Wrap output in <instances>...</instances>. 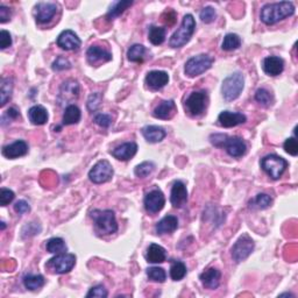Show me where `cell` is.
Returning a JSON list of instances; mask_svg holds the SVG:
<instances>
[{"label": "cell", "mask_w": 298, "mask_h": 298, "mask_svg": "<svg viewBox=\"0 0 298 298\" xmlns=\"http://www.w3.org/2000/svg\"><path fill=\"white\" fill-rule=\"evenodd\" d=\"M57 46L65 50H77L80 47V39L75 32L67 29L59 34L57 37Z\"/></svg>", "instance_id": "obj_16"}, {"label": "cell", "mask_w": 298, "mask_h": 298, "mask_svg": "<svg viewBox=\"0 0 298 298\" xmlns=\"http://www.w3.org/2000/svg\"><path fill=\"white\" fill-rule=\"evenodd\" d=\"M186 275V266L182 261H174L170 267V276L174 281H181Z\"/></svg>", "instance_id": "obj_37"}, {"label": "cell", "mask_w": 298, "mask_h": 298, "mask_svg": "<svg viewBox=\"0 0 298 298\" xmlns=\"http://www.w3.org/2000/svg\"><path fill=\"white\" fill-rule=\"evenodd\" d=\"M219 123L225 129H231L247 121V117L245 114L239 112H229V111H223L218 117Z\"/></svg>", "instance_id": "obj_17"}, {"label": "cell", "mask_w": 298, "mask_h": 298, "mask_svg": "<svg viewBox=\"0 0 298 298\" xmlns=\"http://www.w3.org/2000/svg\"><path fill=\"white\" fill-rule=\"evenodd\" d=\"M284 149L288 154L292 156H297L298 154V142L295 138H289L285 140L284 142Z\"/></svg>", "instance_id": "obj_45"}, {"label": "cell", "mask_w": 298, "mask_h": 298, "mask_svg": "<svg viewBox=\"0 0 298 298\" xmlns=\"http://www.w3.org/2000/svg\"><path fill=\"white\" fill-rule=\"evenodd\" d=\"M87 57H88L89 63L92 66H95V65H98V63L111 61V59H112V55H111L109 52H106L105 49L100 48V47L91 46L87 52Z\"/></svg>", "instance_id": "obj_23"}, {"label": "cell", "mask_w": 298, "mask_h": 298, "mask_svg": "<svg viewBox=\"0 0 298 298\" xmlns=\"http://www.w3.org/2000/svg\"><path fill=\"white\" fill-rule=\"evenodd\" d=\"M245 87V78L241 72H234L224 79L221 85V93L226 101L236 100L239 98Z\"/></svg>", "instance_id": "obj_4"}, {"label": "cell", "mask_w": 298, "mask_h": 298, "mask_svg": "<svg viewBox=\"0 0 298 298\" xmlns=\"http://www.w3.org/2000/svg\"><path fill=\"white\" fill-rule=\"evenodd\" d=\"M76 265V257L74 254L61 253L50 259L47 262V267L52 269L55 274H67Z\"/></svg>", "instance_id": "obj_8"}, {"label": "cell", "mask_w": 298, "mask_h": 298, "mask_svg": "<svg viewBox=\"0 0 298 298\" xmlns=\"http://www.w3.org/2000/svg\"><path fill=\"white\" fill-rule=\"evenodd\" d=\"M208 96L205 90L195 91L186 98L184 101V109L190 116L198 117L204 113L207 108Z\"/></svg>", "instance_id": "obj_7"}, {"label": "cell", "mask_w": 298, "mask_h": 298, "mask_svg": "<svg viewBox=\"0 0 298 298\" xmlns=\"http://www.w3.org/2000/svg\"><path fill=\"white\" fill-rule=\"evenodd\" d=\"M5 227H6L5 223H4V221H2V229H5Z\"/></svg>", "instance_id": "obj_54"}, {"label": "cell", "mask_w": 298, "mask_h": 298, "mask_svg": "<svg viewBox=\"0 0 298 298\" xmlns=\"http://www.w3.org/2000/svg\"><path fill=\"white\" fill-rule=\"evenodd\" d=\"M212 65H214V58L208 56V55H197V56L191 57L186 61L184 67L185 75H188L191 78L197 77V76L204 74L208 69H211Z\"/></svg>", "instance_id": "obj_5"}, {"label": "cell", "mask_w": 298, "mask_h": 298, "mask_svg": "<svg viewBox=\"0 0 298 298\" xmlns=\"http://www.w3.org/2000/svg\"><path fill=\"white\" fill-rule=\"evenodd\" d=\"M146 48L142 45H133L127 52V58L131 62L142 63L144 59V54H146Z\"/></svg>", "instance_id": "obj_34"}, {"label": "cell", "mask_w": 298, "mask_h": 298, "mask_svg": "<svg viewBox=\"0 0 298 298\" xmlns=\"http://www.w3.org/2000/svg\"><path fill=\"white\" fill-rule=\"evenodd\" d=\"M176 113V104L174 100H164L160 105H157L153 116L157 119H162V120H167V119H172L174 114Z\"/></svg>", "instance_id": "obj_24"}, {"label": "cell", "mask_w": 298, "mask_h": 298, "mask_svg": "<svg viewBox=\"0 0 298 298\" xmlns=\"http://www.w3.org/2000/svg\"><path fill=\"white\" fill-rule=\"evenodd\" d=\"M196 21L194 19V16L191 14L184 15L181 27L173 34L172 37H170L169 40L170 47H173V48H181V47L188 44L191 36L194 35Z\"/></svg>", "instance_id": "obj_2"}, {"label": "cell", "mask_w": 298, "mask_h": 298, "mask_svg": "<svg viewBox=\"0 0 298 298\" xmlns=\"http://www.w3.org/2000/svg\"><path fill=\"white\" fill-rule=\"evenodd\" d=\"M165 204V198L160 189L152 190L144 197V207L149 214H157L162 210Z\"/></svg>", "instance_id": "obj_11"}, {"label": "cell", "mask_w": 298, "mask_h": 298, "mask_svg": "<svg viewBox=\"0 0 298 298\" xmlns=\"http://www.w3.org/2000/svg\"><path fill=\"white\" fill-rule=\"evenodd\" d=\"M100 103H101V95L100 93H92V95L89 97V99H88V109L89 111H91V112H95V111H97L98 109H99V106H100Z\"/></svg>", "instance_id": "obj_44"}, {"label": "cell", "mask_w": 298, "mask_h": 298, "mask_svg": "<svg viewBox=\"0 0 298 298\" xmlns=\"http://www.w3.org/2000/svg\"><path fill=\"white\" fill-rule=\"evenodd\" d=\"M178 227V220L175 216H165L163 219H161L159 223L156 224V233L159 236L162 234H170L175 232Z\"/></svg>", "instance_id": "obj_25"}, {"label": "cell", "mask_w": 298, "mask_h": 298, "mask_svg": "<svg viewBox=\"0 0 298 298\" xmlns=\"http://www.w3.org/2000/svg\"><path fill=\"white\" fill-rule=\"evenodd\" d=\"M28 118H29V121H31L33 125L41 126V125H45L47 120H48V112H47V110L44 108V106L35 105L29 109Z\"/></svg>", "instance_id": "obj_27"}, {"label": "cell", "mask_w": 298, "mask_h": 298, "mask_svg": "<svg viewBox=\"0 0 298 298\" xmlns=\"http://www.w3.org/2000/svg\"><path fill=\"white\" fill-rule=\"evenodd\" d=\"M170 202L174 207H183L188 202V190L182 181H176L173 184L172 194H170Z\"/></svg>", "instance_id": "obj_14"}, {"label": "cell", "mask_w": 298, "mask_h": 298, "mask_svg": "<svg viewBox=\"0 0 298 298\" xmlns=\"http://www.w3.org/2000/svg\"><path fill=\"white\" fill-rule=\"evenodd\" d=\"M240 46H241V37L238 35V34L229 33L224 37L221 48H223V50H226V52H231V50H236L238 48H240Z\"/></svg>", "instance_id": "obj_35"}, {"label": "cell", "mask_w": 298, "mask_h": 298, "mask_svg": "<svg viewBox=\"0 0 298 298\" xmlns=\"http://www.w3.org/2000/svg\"><path fill=\"white\" fill-rule=\"evenodd\" d=\"M263 71L269 76H279L284 70V61L279 56H268L262 62Z\"/></svg>", "instance_id": "obj_21"}, {"label": "cell", "mask_w": 298, "mask_h": 298, "mask_svg": "<svg viewBox=\"0 0 298 298\" xmlns=\"http://www.w3.org/2000/svg\"><path fill=\"white\" fill-rule=\"evenodd\" d=\"M146 259L151 263H162L167 259V253L162 246L152 244L147 249Z\"/></svg>", "instance_id": "obj_28"}, {"label": "cell", "mask_w": 298, "mask_h": 298, "mask_svg": "<svg viewBox=\"0 0 298 298\" xmlns=\"http://www.w3.org/2000/svg\"><path fill=\"white\" fill-rule=\"evenodd\" d=\"M154 169H155V164L151 162V161H146V162H142L141 164L136 165L134 174L140 178H144L151 175V174L154 172Z\"/></svg>", "instance_id": "obj_39"}, {"label": "cell", "mask_w": 298, "mask_h": 298, "mask_svg": "<svg viewBox=\"0 0 298 298\" xmlns=\"http://www.w3.org/2000/svg\"><path fill=\"white\" fill-rule=\"evenodd\" d=\"M14 210L16 214L19 215H24V214H27V212L31 211V206H29V204L26 201H18L15 203L14 205Z\"/></svg>", "instance_id": "obj_50"}, {"label": "cell", "mask_w": 298, "mask_h": 298, "mask_svg": "<svg viewBox=\"0 0 298 298\" xmlns=\"http://www.w3.org/2000/svg\"><path fill=\"white\" fill-rule=\"evenodd\" d=\"M226 138H227L226 134H212L210 136V141L214 146L223 148V144L225 142V140H226Z\"/></svg>", "instance_id": "obj_52"}, {"label": "cell", "mask_w": 298, "mask_h": 298, "mask_svg": "<svg viewBox=\"0 0 298 298\" xmlns=\"http://www.w3.org/2000/svg\"><path fill=\"white\" fill-rule=\"evenodd\" d=\"M148 37L149 41H151L153 45L155 46L162 45L165 40V29L162 27L152 26L151 29H149Z\"/></svg>", "instance_id": "obj_36"}, {"label": "cell", "mask_w": 298, "mask_h": 298, "mask_svg": "<svg viewBox=\"0 0 298 298\" xmlns=\"http://www.w3.org/2000/svg\"><path fill=\"white\" fill-rule=\"evenodd\" d=\"M144 80H146L148 88L153 89V90H160V89L164 88L168 84L169 76L165 71L154 70L148 72Z\"/></svg>", "instance_id": "obj_18"}, {"label": "cell", "mask_w": 298, "mask_h": 298, "mask_svg": "<svg viewBox=\"0 0 298 298\" xmlns=\"http://www.w3.org/2000/svg\"><path fill=\"white\" fill-rule=\"evenodd\" d=\"M79 93V84L77 80L69 79L62 84L61 89H59L58 93V101L59 104H68L71 103L72 100L78 97Z\"/></svg>", "instance_id": "obj_12"}, {"label": "cell", "mask_w": 298, "mask_h": 298, "mask_svg": "<svg viewBox=\"0 0 298 298\" xmlns=\"http://www.w3.org/2000/svg\"><path fill=\"white\" fill-rule=\"evenodd\" d=\"M295 13V6L290 2H281L274 4H267L261 8V18L262 23L266 25H275L279 21H282L288 16H291Z\"/></svg>", "instance_id": "obj_1"}, {"label": "cell", "mask_w": 298, "mask_h": 298, "mask_svg": "<svg viewBox=\"0 0 298 298\" xmlns=\"http://www.w3.org/2000/svg\"><path fill=\"white\" fill-rule=\"evenodd\" d=\"M142 135L149 143H157L165 138L167 132L159 126H146L142 129Z\"/></svg>", "instance_id": "obj_26"}, {"label": "cell", "mask_w": 298, "mask_h": 298, "mask_svg": "<svg viewBox=\"0 0 298 298\" xmlns=\"http://www.w3.org/2000/svg\"><path fill=\"white\" fill-rule=\"evenodd\" d=\"M223 148L226 149L227 154L232 157H241L246 154L247 146L245 141L238 136H227L223 144Z\"/></svg>", "instance_id": "obj_15"}, {"label": "cell", "mask_w": 298, "mask_h": 298, "mask_svg": "<svg viewBox=\"0 0 298 298\" xmlns=\"http://www.w3.org/2000/svg\"><path fill=\"white\" fill-rule=\"evenodd\" d=\"M254 241L248 234H244L232 247V258L236 262H242L249 257L254 250Z\"/></svg>", "instance_id": "obj_9"}, {"label": "cell", "mask_w": 298, "mask_h": 298, "mask_svg": "<svg viewBox=\"0 0 298 298\" xmlns=\"http://www.w3.org/2000/svg\"><path fill=\"white\" fill-rule=\"evenodd\" d=\"M261 168L272 180H279L283 175L285 169L288 168V162L283 157L270 154L265 156L261 160Z\"/></svg>", "instance_id": "obj_6"}, {"label": "cell", "mask_w": 298, "mask_h": 298, "mask_svg": "<svg viewBox=\"0 0 298 298\" xmlns=\"http://www.w3.org/2000/svg\"><path fill=\"white\" fill-rule=\"evenodd\" d=\"M91 218L95 220L97 229L101 234L109 236L118 231L116 215L112 210H93L91 212Z\"/></svg>", "instance_id": "obj_3"}, {"label": "cell", "mask_w": 298, "mask_h": 298, "mask_svg": "<svg viewBox=\"0 0 298 298\" xmlns=\"http://www.w3.org/2000/svg\"><path fill=\"white\" fill-rule=\"evenodd\" d=\"M27 153H28V144L25 142L24 140H18V141L3 147V155L11 160L25 156Z\"/></svg>", "instance_id": "obj_19"}, {"label": "cell", "mask_w": 298, "mask_h": 298, "mask_svg": "<svg viewBox=\"0 0 298 298\" xmlns=\"http://www.w3.org/2000/svg\"><path fill=\"white\" fill-rule=\"evenodd\" d=\"M15 197L14 193L10 189H5L3 188L0 190V205L2 206H6L8 204L13 202V199Z\"/></svg>", "instance_id": "obj_43"}, {"label": "cell", "mask_w": 298, "mask_h": 298, "mask_svg": "<svg viewBox=\"0 0 298 298\" xmlns=\"http://www.w3.org/2000/svg\"><path fill=\"white\" fill-rule=\"evenodd\" d=\"M108 290L103 287V285H96L90 289V291L88 292L87 297H98V298H105L108 297Z\"/></svg>", "instance_id": "obj_47"}, {"label": "cell", "mask_w": 298, "mask_h": 298, "mask_svg": "<svg viewBox=\"0 0 298 298\" xmlns=\"http://www.w3.org/2000/svg\"><path fill=\"white\" fill-rule=\"evenodd\" d=\"M12 46V36L7 31L0 32V48L6 49L8 47Z\"/></svg>", "instance_id": "obj_49"}, {"label": "cell", "mask_w": 298, "mask_h": 298, "mask_svg": "<svg viewBox=\"0 0 298 298\" xmlns=\"http://www.w3.org/2000/svg\"><path fill=\"white\" fill-rule=\"evenodd\" d=\"M46 283V280L42 275H26L24 278V285L28 290H37V289L42 288Z\"/></svg>", "instance_id": "obj_32"}, {"label": "cell", "mask_w": 298, "mask_h": 298, "mask_svg": "<svg viewBox=\"0 0 298 298\" xmlns=\"http://www.w3.org/2000/svg\"><path fill=\"white\" fill-rule=\"evenodd\" d=\"M136 152H138V144L135 142H126L111 151V155L116 157L117 160L129 161L134 157Z\"/></svg>", "instance_id": "obj_20"}, {"label": "cell", "mask_w": 298, "mask_h": 298, "mask_svg": "<svg viewBox=\"0 0 298 298\" xmlns=\"http://www.w3.org/2000/svg\"><path fill=\"white\" fill-rule=\"evenodd\" d=\"M255 100H257L260 105L265 106V108H269L272 104V101H274L270 92L267 91L266 89H259V90L255 92Z\"/></svg>", "instance_id": "obj_40"}, {"label": "cell", "mask_w": 298, "mask_h": 298, "mask_svg": "<svg viewBox=\"0 0 298 298\" xmlns=\"http://www.w3.org/2000/svg\"><path fill=\"white\" fill-rule=\"evenodd\" d=\"M57 12V5L54 3H39L34 8V15L37 23L47 24L52 20Z\"/></svg>", "instance_id": "obj_13"}, {"label": "cell", "mask_w": 298, "mask_h": 298, "mask_svg": "<svg viewBox=\"0 0 298 298\" xmlns=\"http://www.w3.org/2000/svg\"><path fill=\"white\" fill-rule=\"evenodd\" d=\"M5 117H8L10 119H18L20 117V113H19V111L16 109L11 108V109H8L6 111Z\"/></svg>", "instance_id": "obj_53"}, {"label": "cell", "mask_w": 298, "mask_h": 298, "mask_svg": "<svg viewBox=\"0 0 298 298\" xmlns=\"http://www.w3.org/2000/svg\"><path fill=\"white\" fill-rule=\"evenodd\" d=\"M95 122L100 127H103V129H108V127H110L111 122H112V119L108 114L100 113L95 117Z\"/></svg>", "instance_id": "obj_48"}, {"label": "cell", "mask_w": 298, "mask_h": 298, "mask_svg": "<svg viewBox=\"0 0 298 298\" xmlns=\"http://www.w3.org/2000/svg\"><path fill=\"white\" fill-rule=\"evenodd\" d=\"M216 18H217V13H216V10L214 7L207 6V7L203 8L202 12H201V19H202L203 23L211 24V23H214Z\"/></svg>", "instance_id": "obj_42"}, {"label": "cell", "mask_w": 298, "mask_h": 298, "mask_svg": "<svg viewBox=\"0 0 298 298\" xmlns=\"http://www.w3.org/2000/svg\"><path fill=\"white\" fill-rule=\"evenodd\" d=\"M46 248L52 254H61L67 252V245L62 238H52L47 241Z\"/></svg>", "instance_id": "obj_33"}, {"label": "cell", "mask_w": 298, "mask_h": 298, "mask_svg": "<svg viewBox=\"0 0 298 298\" xmlns=\"http://www.w3.org/2000/svg\"><path fill=\"white\" fill-rule=\"evenodd\" d=\"M220 279L221 272L216 268H210V269L202 272L201 276H199V280H201L204 287L210 289V290H215L219 287Z\"/></svg>", "instance_id": "obj_22"}, {"label": "cell", "mask_w": 298, "mask_h": 298, "mask_svg": "<svg viewBox=\"0 0 298 298\" xmlns=\"http://www.w3.org/2000/svg\"><path fill=\"white\" fill-rule=\"evenodd\" d=\"M13 91V79L10 77H4L0 82V103L2 106H5L12 97Z\"/></svg>", "instance_id": "obj_29"}, {"label": "cell", "mask_w": 298, "mask_h": 298, "mask_svg": "<svg viewBox=\"0 0 298 298\" xmlns=\"http://www.w3.org/2000/svg\"><path fill=\"white\" fill-rule=\"evenodd\" d=\"M70 68H71V63L63 56H58L56 58V61L53 63L54 71H63V70L70 69Z\"/></svg>", "instance_id": "obj_46"}, {"label": "cell", "mask_w": 298, "mask_h": 298, "mask_svg": "<svg viewBox=\"0 0 298 298\" xmlns=\"http://www.w3.org/2000/svg\"><path fill=\"white\" fill-rule=\"evenodd\" d=\"M272 203V199L269 195L267 194H259L255 199L253 201V203L250 202V204H254L253 207H257L260 208V210H265V208L269 207Z\"/></svg>", "instance_id": "obj_41"}, {"label": "cell", "mask_w": 298, "mask_h": 298, "mask_svg": "<svg viewBox=\"0 0 298 298\" xmlns=\"http://www.w3.org/2000/svg\"><path fill=\"white\" fill-rule=\"evenodd\" d=\"M11 16H12L11 8L5 5H0V23L2 24L7 23V21L11 20Z\"/></svg>", "instance_id": "obj_51"}, {"label": "cell", "mask_w": 298, "mask_h": 298, "mask_svg": "<svg viewBox=\"0 0 298 298\" xmlns=\"http://www.w3.org/2000/svg\"><path fill=\"white\" fill-rule=\"evenodd\" d=\"M113 173V168L109 161L100 160L89 172V178L95 184H101V183L109 182L112 178Z\"/></svg>", "instance_id": "obj_10"}, {"label": "cell", "mask_w": 298, "mask_h": 298, "mask_svg": "<svg viewBox=\"0 0 298 298\" xmlns=\"http://www.w3.org/2000/svg\"><path fill=\"white\" fill-rule=\"evenodd\" d=\"M147 276L149 278V280L154 281V282H159V283H163L165 279H167V274H165L164 269L160 267L148 268Z\"/></svg>", "instance_id": "obj_38"}, {"label": "cell", "mask_w": 298, "mask_h": 298, "mask_svg": "<svg viewBox=\"0 0 298 298\" xmlns=\"http://www.w3.org/2000/svg\"><path fill=\"white\" fill-rule=\"evenodd\" d=\"M132 5H133V2H131V0H122V2L120 0V2L114 3L113 5L111 6L109 13L108 15H106V19L108 20L116 19L117 16L121 15L123 12H125L127 8L131 7Z\"/></svg>", "instance_id": "obj_31"}, {"label": "cell", "mask_w": 298, "mask_h": 298, "mask_svg": "<svg viewBox=\"0 0 298 298\" xmlns=\"http://www.w3.org/2000/svg\"><path fill=\"white\" fill-rule=\"evenodd\" d=\"M80 110L76 105H68L66 109V112L63 114V125H75L78 123L80 120Z\"/></svg>", "instance_id": "obj_30"}]
</instances>
